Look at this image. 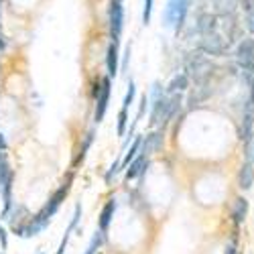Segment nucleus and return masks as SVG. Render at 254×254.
I'll use <instances>...</instances> for the list:
<instances>
[{
  "label": "nucleus",
  "instance_id": "obj_1",
  "mask_svg": "<svg viewBox=\"0 0 254 254\" xmlns=\"http://www.w3.org/2000/svg\"><path fill=\"white\" fill-rule=\"evenodd\" d=\"M12 181H14V171L10 169L8 163V155L6 151H0V195H2V218H6V214L12 207Z\"/></svg>",
  "mask_w": 254,
  "mask_h": 254
},
{
  "label": "nucleus",
  "instance_id": "obj_2",
  "mask_svg": "<svg viewBox=\"0 0 254 254\" xmlns=\"http://www.w3.org/2000/svg\"><path fill=\"white\" fill-rule=\"evenodd\" d=\"M189 6H191V0H169L167 8H165V14H163L165 25L173 27L179 33L183 23H185V18H187Z\"/></svg>",
  "mask_w": 254,
  "mask_h": 254
},
{
  "label": "nucleus",
  "instance_id": "obj_3",
  "mask_svg": "<svg viewBox=\"0 0 254 254\" xmlns=\"http://www.w3.org/2000/svg\"><path fill=\"white\" fill-rule=\"evenodd\" d=\"M236 61L244 73H254V37H246L238 43Z\"/></svg>",
  "mask_w": 254,
  "mask_h": 254
},
{
  "label": "nucleus",
  "instance_id": "obj_4",
  "mask_svg": "<svg viewBox=\"0 0 254 254\" xmlns=\"http://www.w3.org/2000/svg\"><path fill=\"white\" fill-rule=\"evenodd\" d=\"M108 23H110V37L112 41H120L122 27H124V8H122V0H112L110 10H108Z\"/></svg>",
  "mask_w": 254,
  "mask_h": 254
},
{
  "label": "nucleus",
  "instance_id": "obj_5",
  "mask_svg": "<svg viewBox=\"0 0 254 254\" xmlns=\"http://www.w3.org/2000/svg\"><path fill=\"white\" fill-rule=\"evenodd\" d=\"M211 69H214V65L201 55V53H193L191 57H189V65H187V71L193 75L195 81H205L209 75H211ZM187 73V75H189Z\"/></svg>",
  "mask_w": 254,
  "mask_h": 254
},
{
  "label": "nucleus",
  "instance_id": "obj_6",
  "mask_svg": "<svg viewBox=\"0 0 254 254\" xmlns=\"http://www.w3.org/2000/svg\"><path fill=\"white\" fill-rule=\"evenodd\" d=\"M108 102H110V77L106 75L100 79V94L96 96V112H94V122H102L108 110Z\"/></svg>",
  "mask_w": 254,
  "mask_h": 254
},
{
  "label": "nucleus",
  "instance_id": "obj_7",
  "mask_svg": "<svg viewBox=\"0 0 254 254\" xmlns=\"http://www.w3.org/2000/svg\"><path fill=\"white\" fill-rule=\"evenodd\" d=\"M199 49L207 55H224L228 51V43H226V39H222V35L209 33V35H201Z\"/></svg>",
  "mask_w": 254,
  "mask_h": 254
},
{
  "label": "nucleus",
  "instance_id": "obj_8",
  "mask_svg": "<svg viewBox=\"0 0 254 254\" xmlns=\"http://www.w3.org/2000/svg\"><path fill=\"white\" fill-rule=\"evenodd\" d=\"M163 120H169V98L165 94L153 98V108H151V124L157 126Z\"/></svg>",
  "mask_w": 254,
  "mask_h": 254
},
{
  "label": "nucleus",
  "instance_id": "obj_9",
  "mask_svg": "<svg viewBox=\"0 0 254 254\" xmlns=\"http://www.w3.org/2000/svg\"><path fill=\"white\" fill-rule=\"evenodd\" d=\"M252 132H254V104L248 100L246 108H244V116H242V136H240L246 144V149H250Z\"/></svg>",
  "mask_w": 254,
  "mask_h": 254
},
{
  "label": "nucleus",
  "instance_id": "obj_10",
  "mask_svg": "<svg viewBox=\"0 0 254 254\" xmlns=\"http://www.w3.org/2000/svg\"><path fill=\"white\" fill-rule=\"evenodd\" d=\"M120 55H118V43L116 41H110L108 51H106V69H108V77H116L118 69H120V63H118Z\"/></svg>",
  "mask_w": 254,
  "mask_h": 254
},
{
  "label": "nucleus",
  "instance_id": "obj_11",
  "mask_svg": "<svg viewBox=\"0 0 254 254\" xmlns=\"http://www.w3.org/2000/svg\"><path fill=\"white\" fill-rule=\"evenodd\" d=\"M116 207H118L116 199H108V201H106V205L102 207V211H100L98 226H100V230L104 232V234L108 232V228H110V224H112V218H114V214H116Z\"/></svg>",
  "mask_w": 254,
  "mask_h": 254
},
{
  "label": "nucleus",
  "instance_id": "obj_12",
  "mask_svg": "<svg viewBox=\"0 0 254 254\" xmlns=\"http://www.w3.org/2000/svg\"><path fill=\"white\" fill-rule=\"evenodd\" d=\"M146 167H149V159H146V155H142V153H138L132 161H130V165H128V169H126V179H136V177H140L144 171H146Z\"/></svg>",
  "mask_w": 254,
  "mask_h": 254
},
{
  "label": "nucleus",
  "instance_id": "obj_13",
  "mask_svg": "<svg viewBox=\"0 0 254 254\" xmlns=\"http://www.w3.org/2000/svg\"><path fill=\"white\" fill-rule=\"evenodd\" d=\"M161 144H163V132H151L149 136H144L142 142H140V153L142 155H153L161 149Z\"/></svg>",
  "mask_w": 254,
  "mask_h": 254
},
{
  "label": "nucleus",
  "instance_id": "obj_14",
  "mask_svg": "<svg viewBox=\"0 0 254 254\" xmlns=\"http://www.w3.org/2000/svg\"><path fill=\"white\" fill-rule=\"evenodd\" d=\"M252 185H254V167H252V163H244L238 173V187L248 191Z\"/></svg>",
  "mask_w": 254,
  "mask_h": 254
},
{
  "label": "nucleus",
  "instance_id": "obj_15",
  "mask_svg": "<svg viewBox=\"0 0 254 254\" xmlns=\"http://www.w3.org/2000/svg\"><path fill=\"white\" fill-rule=\"evenodd\" d=\"M218 29V16L214 14H201L197 20V31L199 35H209V33H216Z\"/></svg>",
  "mask_w": 254,
  "mask_h": 254
},
{
  "label": "nucleus",
  "instance_id": "obj_16",
  "mask_svg": "<svg viewBox=\"0 0 254 254\" xmlns=\"http://www.w3.org/2000/svg\"><path fill=\"white\" fill-rule=\"evenodd\" d=\"M246 214H248V201H246V197H236L234 205H232V220H234V224H242L246 220Z\"/></svg>",
  "mask_w": 254,
  "mask_h": 254
},
{
  "label": "nucleus",
  "instance_id": "obj_17",
  "mask_svg": "<svg viewBox=\"0 0 254 254\" xmlns=\"http://www.w3.org/2000/svg\"><path fill=\"white\" fill-rule=\"evenodd\" d=\"M189 88V75L187 73H179L175 75L167 86V94H175V92H183Z\"/></svg>",
  "mask_w": 254,
  "mask_h": 254
},
{
  "label": "nucleus",
  "instance_id": "obj_18",
  "mask_svg": "<svg viewBox=\"0 0 254 254\" xmlns=\"http://www.w3.org/2000/svg\"><path fill=\"white\" fill-rule=\"evenodd\" d=\"M140 142H142V138L140 136H134L132 138V144H130V149H128V153L124 155V159H122V169H126L130 165V161L140 153Z\"/></svg>",
  "mask_w": 254,
  "mask_h": 254
},
{
  "label": "nucleus",
  "instance_id": "obj_19",
  "mask_svg": "<svg viewBox=\"0 0 254 254\" xmlns=\"http://www.w3.org/2000/svg\"><path fill=\"white\" fill-rule=\"evenodd\" d=\"M94 136H96V132H94V130H90V132L86 134V138H83V144H81V149H79V155H77V159H75V165H77L79 161H83V157H86L88 149H90L92 142H94Z\"/></svg>",
  "mask_w": 254,
  "mask_h": 254
},
{
  "label": "nucleus",
  "instance_id": "obj_20",
  "mask_svg": "<svg viewBox=\"0 0 254 254\" xmlns=\"http://www.w3.org/2000/svg\"><path fill=\"white\" fill-rule=\"evenodd\" d=\"M126 126H128V108H120V112H118V136L126 134Z\"/></svg>",
  "mask_w": 254,
  "mask_h": 254
},
{
  "label": "nucleus",
  "instance_id": "obj_21",
  "mask_svg": "<svg viewBox=\"0 0 254 254\" xmlns=\"http://www.w3.org/2000/svg\"><path fill=\"white\" fill-rule=\"evenodd\" d=\"M102 242H104V232H102V230H98L96 234H94V238H92V242H90V246H88V250L83 252V254H96V252H98V248L102 246Z\"/></svg>",
  "mask_w": 254,
  "mask_h": 254
},
{
  "label": "nucleus",
  "instance_id": "obj_22",
  "mask_svg": "<svg viewBox=\"0 0 254 254\" xmlns=\"http://www.w3.org/2000/svg\"><path fill=\"white\" fill-rule=\"evenodd\" d=\"M134 96H136V86H134V81L130 79L128 81V90H126V96L122 100V108H128V106L134 102Z\"/></svg>",
  "mask_w": 254,
  "mask_h": 254
},
{
  "label": "nucleus",
  "instance_id": "obj_23",
  "mask_svg": "<svg viewBox=\"0 0 254 254\" xmlns=\"http://www.w3.org/2000/svg\"><path fill=\"white\" fill-rule=\"evenodd\" d=\"M153 16V0H144V8H142V23L149 25Z\"/></svg>",
  "mask_w": 254,
  "mask_h": 254
},
{
  "label": "nucleus",
  "instance_id": "obj_24",
  "mask_svg": "<svg viewBox=\"0 0 254 254\" xmlns=\"http://www.w3.org/2000/svg\"><path fill=\"white\" fill-rule=\"evenodd\" d=\"M79 218H81V203H77V205H75V209H73L71 222H69V226H67V230H69V232H73V230L77 228V224H79Z\"/></svg>",
  "mask_w": 254,
  "mask_h": 254
},
{
  "label": "nucleus",
  "instance_id": "obj_25",
  "mask_svg": "<svg viewBox=\"0 0 254 254\" xmlns=\"http://www.w3.org/2000/svg\"><path fill=\"white\" fill-rule=\"evenodd\" d=\"M120 169H122V161H114V165L108 169V173H106V183H112V179L118 175Z\"/></svg>",
  "mask_w": 254,
  "mask_h": 254
},
{
  "label": "nucleus",
  "instance_id": "obj_26",
  "mask_svg": "<svg viewBox=\"0 0 254 254\" xmlns=\"http://www.w3.org/2000/svg\"><path fill=\"white\" fill-rule=\"evenodd\" d=\"M0 246H2V250L8 248V232L4 230L2 224H0Z\"/></svg>",
  "mask_w": 254,
  "mask_h": 254
},
{
  "label": "nucleus",
  "instance_id": "obj_27",
  "mask_svg": "<svg viewBox=\"0 0 254 254\" xmlns=\"http://www.w3.org/2000/svg\"><path fill=\"white\" fill-rule=\"evenodd\" d=\"M246 81H248V88H250V102L254 104V73H244Z\"/></svg>",
  "mask_w": 254,
  "mask_h": 254
},
{
  "label": "nucleus",
  "instance_id": "obj_28",
  "mask_svg": "<svg viewBox=\"0 0 254 254\" xmlns=\"http://www.w3.org/2000/svg\"><path fill=\"white\" fill-rule=\"evenodd\" d=\"M0 4H2V0H0ZM4 47H6V41L2 35V27H0V51H4Z\"/></svg>",
  "mask_w": 254,
  "mask_h": 254
},
{
  "label": "nucleus",
  "instance_id": "obj_29",
  "mask_svg": "<svg viewBox=\"0 0 254 254\" xmlns=\"http://www.w3.org/2000/svg\"><path fill=\"white\" fill-rule=\"evenodd\" d=\"M224 254H238V252H236V244H234V242H232L230 246H226V250H224Z\"/></svg>",
  "mask_w": 254,
  "mask_h": 254
},
{
  "label": "nucleus",
  "instance_id": "obj_30",
  "mask_svg": "<svg viewBox=\"0 0 254 254\" xmlns=\"http://www.w3.org/2000/svg\"><path fill=\"white\" fill-rule=\"evenodd\" d=\"M0 151H6V138L2 132H0Z\"/></svg>",
  "mask_w": 254,
  "mask_h": 254
},
{
  "label": "nucleus",
  "instance_id": "obj_31",
  "mask_svg": "<svg viewBox=\"0 0 254 254\" xmlns=\"http://www.w3.org/2000/svg\"><path fill=\"white\" fill-rule=\"evenodd\" d=\"M39 254H43V252H41V250H39Z\"/></svg>",
  "mask_w": 254,
  "mask_h": 254
},
{
  "label": "nucleus",
  "instance_id": "obj_32",
  "mask_svg": "<svg viewBox=\"0 0 254 254\" xmlns=\"http://www.w3.org/2000/svg\"><path fill=\"white\" fill-rule=\"evenodd\" d=\"M98 254H102V252H98Z\"/></svg>",
  "mask_w": 254,
  "mask_h": 254
},
{
  "label": "nucleus",
  "instance_id": "obj_33",
  "mask_svg": "<svg viewBox=\"0 0 254 254\" xmlns=\"http://www.w3.org/2000/svg\"><path fill=\"white\" fill-rule=\"evenodd\" d=\"M0 254H2V252H0Z\"/></svg>",
  "mask_w": 254,
  "mask_h": 254
}]
</instances>
